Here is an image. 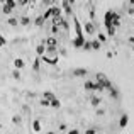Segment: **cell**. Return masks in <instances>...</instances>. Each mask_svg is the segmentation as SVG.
Here are the masks:
<instances>
[{
	"instance_id": "38",
	"label": "cell",
	"mask_w": 134,
	"mask_h": 134,
	"mask_svg": "<svg viewBox=\"0 0 134 134\" xmlns=\"http://www.w3.org/2000/svg\"><path fill=\"white\" fill-rule=\"evenodd\" d=\"M97 109V107H95ZM97 115H105V110L104 109H97Z\"/></svg>"
},
{
	"instance_id": "10",
	"label": "cell",
	"mask_w": 134,
	"mask_h": 134,
	"mask_svg": "<svg viewBox=\"0 0 134 134\" xmlns=\"http://www.w3.org/2000/svg\"><path fill=\"white\" fill-rule=\"evenodd\" d=\"M87 73H88V70L87 68H76V70H73V76H85Z\"/></svg>"
},
{
	"instance_id": "18",
	"label": "cell",
	"mask_w": 134,
	"mask_h": 134,
	"mask_svg": "<svg viewBox=\"0 0 134 134\" xmlns=\"http://www.w3.org/2000/svg\"><path fill=\"white\" fill-rule=\"evenodd\" d=\"M46 41V46H58V39H56L54 36H49L48 39H44Z\"/></svg>"
},
{
	"instance_id": "25",
	"label": "cell",
	"mask_w": 134,
	"mask_h": 134,
	"mask_svg": "<svg viewBox=\"0 0 134 134\" xmlns=\"http://www.w3.org/2000/svg\"><path fill=\"white\" fill-rule=\"evenodd\" d=\"M12 122H14V124H17V126H20V124H22V115H19V114L14 115V117H12Z\"/></svg>"
},
{
	"instance_id": "24",
	"label": "cell",
	"mask_w": 134,
	"mask_h": 134,
	"mask_svg": "<svg viewBox=\"0 0 134 134\" xmlns=\"http://www.w3.org/2000/svg\"><path fill=\"white\" fill-rule=\"evenodd\" d=\"M7 24H9V26H12V27H15V26H19V19H15V17H10V19L7 20Z\"/></svg>"
},
{
	"instance_id": "41",
	"label": "cell",
	"mask_w": 134,
	"mask_h": 134,
	"mask_svg": "<svg viewBox=\"0 0 134 134\" xmlns=\"http://www.w3.org/2000/svg\"><path fill=\"white\" fill-rule=\"evenodd\" d=\"M68 132H70V134H78L80 131H78V129H70V131H68Z\"/></svg>"
},
{
	"instance_id": "29",
	"label": "cell",
	"mask_w": 134,
	"mask_h": 134,
	"mask_svg": "<svg viewBox=\"0 0 134 134\" xmlns=\"http://www.w3.org/2000/svg\"><path fill=\"white\" fill-rule=\"evenodd\" d=\"M115 29H117L115 26H109L107 27V34H109V36H115Z\"/></svg>"
},
{
	"instance_id": "33",
	"label": "cell",
	"mask_w": 134,
	"mask_h": 134,
	"mask_svg": "<svg viewBox=\"0 0 134 134\" xmlns=\"http://www.w3.org/2000/svg\"><path fill=\"white\" fill-rule=\"evenodd\" d=\"M83 49H85V51H90L92 49V41H85V43H83V46H82Z\"/></svg>"
},
{
	"instance_id": "19",
	"label": "cell",
	"mask_w": 134,
	"mask_h": 134,
	"mask_svg": "<svg viewBox=\"0 0 134 134\" xmlns=\"http://www.w3.org/2000/svg\"><path fill=\"white\" fill-rule=\"evenodd\" d=\"M43 17H44V20H48V19H51V17H53V5H51V7H48V9L44 10Z\"/></svg>"
},
{
	"instance_id": "44",
	"label": "cell",
	"mask_w": 134,
	"mask_h": 134,
	"mask_svg": "<svg viewBox=\"0 0 134 134\" xmlns=\"http://www.w3.org/2000/svg\"><path fill=\"white\" fill-rule=\"evenodd\" d=\"M129 3H131V5H134V0H129Z\"/></svg>"
},
{
	"instance_id": "21",
	"label": "cell",
	"mask_w": 134,
	"mask_h": 134,
	"mask_svg": "<svg viewBox=\"0 0 134 134\" xmlns=\"http://www.w3.org/2000/svg\"><path fill=\"white\" fill-rule=\"evenodd\" d=\"M39 68H41V58H39V56H37V58L36 59H34V63H32V70H34V71H39Z\"/></svg>"
},
{
	"instance_id": "40",
	"label": "cell",
	"mask_w": 134,
	"mask_h": 134,
	"mask_svg": "<svg viewBox=\"0 0 134 134\" xmlns=\"http://www.w3.org/2000/svg\"><path fill=\"white\" fill-rule=\"evenodd\" d=\"M58 53H59L61 56H66V49H58Z\"/></svg>"
},
{
	"instance_id": "23",
	"label": "cell",
	"mask_w": 134,
	"mask_h": 134,
	"mask_svg": "<svg viewBox=\"0 0 134 134\" xmlns=\"http://www.w3.org/2000/svg\"><path fill=\"white\" fill-rule=\"evenodd\" d=\"M102 48V43L98 39H95V41H92V49H95V51H98V49Z\"/></svg>"
},
{
	"instance_id": "13",
	"label": "cell",
	"mask_w": 134,
	"mask_h": 134,
	"mask_svg": "<svg viewBox=\"0 0 134 134\" xmlns=\"http://www.w3.org/2000/svg\"><path fill=\"white\" fill-rule=\"evenodd\" d=\"M14 66L19 68V70H22L24 66H26V61H24L22 58H15V59H14Z\"/></svg>"
},
{
	"instance_id": "43",
	"label": "cell",
	"mask_w": 134,
	"mask_h": 134,
	"mask_svg": "<svg viewBox=\"0 0 134 134\" xmlns=\"http://www.w3.org/2000/svg\"><path fill=\"white\" fill-rule=\"evenodd\" d=\"M68 2H70V3H71V5H73V3H75V2H76V0H68Z\"/></svg>"
},
{
	"instance_id": "30",
	"label": "cell",
	"mask_w": 134,
	"mask_h": 134,
	"mask_svg": "<svg viewBox=\"0 0 134 134\" xmlns=\"http://www.w3.org/2000/svg\"><path fill=\"white\" fill-rule=\"evenodd\" d=\"M97 37H98L100 43H105V41H107V36H105L104 32H98V31H97Z\"/></svg>"
},
{
	"instance_id": "35",
	"label": "cell",
	"mask_w": 134,
	"mask_h": 134,
	"mask_svg": "<svg viewBox=\"0 0 134 134\" xmlns=\"http://www.w3.org/2000/svg\"><path fill=\"white\" fill-rule=\"evenodd\" d=\"M29 2H34V0H17V5H27V3H29Z\"/></svg>"
},
{
	"instance_id": "28",
	"label": "cell",
	"mask_w": 134,
	"mask_h": 134,
	"mask_svg": "<svg viewBox=\"0 0 134 134\" xmlns=\"http://www.w3.org/2000/svg\"><path fill=\"white\" fill-rule=\"evenodd\" d=\"M61 31V27L58 26V24H53V27H51V32H53V36H56V34Z\"/></svg>"
},
{
	"instance_id": "20",
	"label": "cell",
	"mask_w": 134,
	"mask_h": 134,
	"mask_svg": "<svg viewBox=\"0 0 134 134\" xmlns=\"http://www.w3.org/2000/svg\"><path fill=\"white\" fill-rule=\"evenodd\" d=\"M31 22H32V20H31L27 15H22L19 19V24H22V26H31Z\"/></svg>"
},
{
	"instance_id": "46",
	"label": "cell",
	"mask_w": 134,
	"mask_h": 134,
	"mask_svg": "<svg viewBox=\"0 0 134 134\" xmlns=\"http://www.w3.org/2000/svg\"><path fill=\"white\" fill-rule=\"evenodd\" d=\"M0 129H2V124H0Z\"/></svg>"
},
{
	"instance_id": "6",
	"label": "cell",
	"mask_w": 134,
	"mask_h": 134,
	"mask_svg": "<svg viewBox=\"0 0 134 134\" xmlns=\"http://www.w3.org/2000/svg\"><path fill=\"white\" fill-rule=\"evenodd\" d=\"M112 14H114V10H107V12H105V15H104V24H105V27L112 26Z\"/></svg>"
},
{
	"instance_id": "42",
	"label": "cell",
	"mask_w": 134,
	"mask_h": 134,
	"mask_svg": "<svg viewBox=\"0 0 134 134\" xmlns=\"http://www.w3.org/2000/svg\"><path fill=\"white\" fill-rule=\"evenodd\" d=\"M129 43H131V44L134 46V36H131V37H129Z\"/></svg>"
},
{
	"instance_id": "16",
	"label": "cell",
	"mask_w": 134,
	"mask_h": 134,
	"mask_svg": "<svg viewBox=\"0 0 134 134\" xmlns=\"http://www.w3.org/2000/svg\"><path fill=\"white\" fill-rule=\"evenodd\" d=\"M90 104L93 105V107H98V105L102 104V98H98L97 95H92V97H90Z\"/></svg>"
},
{
	"instance_id": "37",
	"label": "cell",
	"mask_w": 134,
	"mask_h": 134,
	"mask_svg": "<svg viewBox=\"0 0 134 134\" xmlns=\"http://www.w3.org/2000/svg\"><path fill=\"white\" fill-rule=\"evenodd\" d=\"M59 131H61V132H66V131H68V126H66V124H61V126H59Z\"/></svg>"
},
{
	"instance_id": "48",
	"label": "cell",
	"mask_w": 134,
	"mask_h": 134,
	"mask_svg": "<svg viewBox=\"0 0 134 134\" xmlns=\"http://www.w3.org/2000/svg\"><path fill=\"white\" fill-rule=\"evenodd\" d=\"M132 17H134V14H132Z\"/></svg>"
},
{
	"instance_id": "39",
	"label": "cell",
	"mask_w": 134,
	"mask_h": 134,
	"mask_svg": "<svg viewBox=\"0 0 134 134\" xmlns=\"http://www.w3.org/2000/svg\"><path fill=\"white\" fill-rule=\"evenodd\" d=\"M97 131H98V129H87L85 132H87V134H95V132H97Z\"/></svg>"
},
{
	"instance_id": "32",
	"label": "cell",
	"mask_w": 134,
	"mask_h": 134,
	"mask_svg": "<svg viewBox=\"0 0 134 134\" xmlns=\"http://www.w3.org/2000/svg\"><path fill=\"white\" fill-rule=\"evenodd\" d=\"M12 76H14L15 80H20V70H19V68H15V70L12 71Z\"/></svg>"
},
{
	"instance_id": "36",
	"label": "cell",
	"mask_w": 134,
	"mask_h": 134,
	"mask_svg": "<svg viewBox=\"0 0 134 134\" xmlns=\"http://www.w3.org/2000/svg\"><path fill=\"white\" fill-rule=\"evenodd\" d=\"M5 44H7V39H5V37L2 36V34H0V48H3Z\"/></svg>"
},
{
	"instance_id": "27",
	"label": "cell",
	"mask_w": 134,
	"mask_h": 134,
	"mask_svg": "<svg viewBox=\"0 0 134 134\" xmlns=\"http://www.w3.org/2000/svg\"><path fill=\"white\" fill-rule=\"evenodd\" d=\"M43 97H44V98H48V100H53V98H56V95L53 93V92H44Z\"/></svg>"
},
{
	"instance_id": "31",
	"label": "cell",
	"mask_w": 134,
	"mask_h": 134,
	"mask_svg": "<svg viewBox=\"0 0 134 134\" xmlns=\"http://www.w3.org/2000/svg\"><path fill=\"white\" fill-rule=\"evenodd\" d=\"M54 3H56V0H43V7H51Z\"/></svg>"
},
{
	"instance_id": "3",
	"label": "cell",
	"mask_w": 134,
	"mask_h": 134,
	"mask_svg": "<svg viewBox=\"0 0 134 134\" xmlns=\"http://www.w3.org/2000/svg\"><path fill=\"white\" fill-rule=\"evenodd\" d=\"M73 26H75L76 36H78V37H83V29H82V24H80L78 17H75V15H73Z\"/></svg>"
},
{
	"instance_id": "12",
	"label": "cell",
	"mask_w": 134,
	"mask_h": 134,
	"mask_svg": "<svg viewBox=\"0 0 134 134\" xmlns=\"http://www.w3.org/2000/svg\"><path fill=\"white\" fill-rule=\"evenodd\" d=\"M112 26H115V27H119V26H121V15H119L117 12H114V14H112Z\"/></svg>"
},
{
	"instance_id": "4",
	"label": "cell",
	"mask_w": 134,
	"mask_h": 134,
	"mask_svg": "<svg viewBox=\"0 0 134 134\" xmlns=\"http://www.w3.org/2000/svg\"><path fill=\"white\" fill-rule=\"evenodd\" d=\"M61 9L65 10V15L68 17V15H73V10H71V3L68 2V0H63V3H61Z\"/></svg>"
},
{
	"instance_id": "11",
	"label": "cell",
	"mask_w": 134,
	"mask_h": 134,
	"mask_svg": "<svg viewBox=\"0 0 134 134\" xmlns=\"http://www.w3.org/2000/svg\"><path fill=\"white\" fill-rule=\"evenodd\" d=\"M109 93H110V97L114 98V100H119V98H121V92L115 88V87H112V88L109 90Z\"/></svg>"
},
{
	"instance_id": "2",
	"label": "cell",
	"mask_w": 134,
	"mask_h": 134,
	"mask_svg": "<svg viewBox=\"0 0 134 134\" xmlns=\"http://www.w3.org/2000/svg\"><path fill=\"white\" fill-rule=\"evenodd\" d=\"M83 29H85L87 34H97V27H95V24L88 20V22H83Z\"/></svg>"
},
{
	"instance_id": "47",
	"label": "cell",
	"mask_w": 134,
	"mask_h": 134,
	"mask_svg": "<svg viewBox=\"0 0 134 134\" xmlns=\"http://www.w3.org/2000/svg\"><path fill=\"white\" fill-rule=\"evenodd\" d=\"M132 51H134V46H132Z\"/></svg>"
},
{
	"instance_id": "9",
	"label": "cell",
	"mask_w": 134,
	"mask_h": 134,
	"mask_svg": "<svg viewBox=\"0 0 134 134\" xmlns=\"http://www.w3.org/2000/svg\"><path fill=\"white\" fill-rule=\"evenodd\" d=\"M58 26L61 27L63 31H68V29H70V22H68V19H66V17L63 15V17H61V20H59V24H58Z\"/></svg>"
},
{
	"instance_id": "15",
	"label": "cell",
	"mask_w": 134,
	"mask_h": 134,
	"mask_svg": "<svg viewBox=\"0 0 134 134\" xmlns=\"http://www.w3.org/2000/svg\"><path fill=\"white\" fill-rule=\"evenodd\" d=\"M83 43H85V39H83V37H78V36H76L75 39L71 41V44L75 46V48H82V46H83Z\"/></svg>"
},
{
	"instance_id": "14",
	"label": "cell",
	"mask_w": 134,
	"mask_h": 134,
	"mask_svg": "<svg viewBox=\"0 0 134 134\" xmlns=\"http://www.w3.org/2000/svg\"><path fill=\"white\" fill-rule=\"evenodd\" d=\"M12 10H14V9L9 5V3H5V2L2 3V14H5V15H10V14H12Z\"/></svg>"
},
{
	"instance_id": "5",
	"label": "cell",
	"mask_w": 134,
	"mask_h": 134,
	"mask_svg": "<svg viewBox=\"0 0 134 134\" xmlns=\"http://www.w3.org/2000/svg\"><path fill=\"white\" fill-rule=\"evenodd\" d=\"M44 54H48V56H59L58 46H46V53Z\"/></svg>"
},
{
	"instance_id": "7",
	"label": "cell",
	"mask_w": 134,
	"mask_h": 134,
	"mask_svg": "<svg viewBox=\"0 0 134 134\" xmlns=\"http://www.w3.org/2000/svg\"><path fill=\"white\" fill-rule=\"evenodd\" d=\"M127 124H129V115L127 114H122L121 119H119V127L124 129V127H127Z\"/></svg>"
},
{
	"instance_id": "8",
	"label": "cell",
	"mask_w": 134,
	"mask_h": 134,
	"mask_svg": "<svg viewBox=\"0 0 134 134\" xmlns=\"http://www.w3.org/2000/svg\"><path fill=\"white\" fill-rule=\"evenodd\" d=\"M36 53H37V56H43L44 53H46V41H44V39H43V43H39V44H37Z\"/></svg>"
},
{
	"instance_id": "45",
	"label": "cell",
	"mask_w": 134,
	"mask_h": 134,
	"mask_svg": "<svg viewBox=\"0 0 134 134\" xmlns=\"http://www.w3.org/2000/svg\"><path fill=\"white\" fill-rule=\"evenodd\" d=\"M3 2H5V0H0V3H3Z\"/></svg>"
},
{
	"instance_id": "17",
	"label": "cell",
	"mask_w": 134,
	"mask_h": 134,
	"mask_svg": "<svg viewBox=\"0 0 134 134\" xmlns=\"http://www.w3.org/2000/svg\"><path fill=\"white\" fill-rule=\"evenodd\" d=\"M32 131H34V132H41V131H43V127H41V121H39V119H36V121L32 122Z\"/></svg>"
},
{
	"instance_id": "34",
	"label": "cell",
	"mask_w": 134,
	"mask_h": 134,
	"mask_svg": "<svg viewBox=\"0 0 134 134\" xmlns=\"http://www.w3.org/2000/svg\"><path fill=\"white\" fill-rule=\"evenodd\" d=\"M39 104L43 105V107H51V105H49V100H48V98H44V97L39 100Z\"/></svg>"
},
{
	"instance_id": "22",
	"label": "cell",
	"mask_w": 134,
	"mask_h": 134,
	"mask_svg": "<svg viewBox=\"0 0 134 134\" xmlns=\"http://www.w3.org/2000/svg\"><path fill=\"white\" fill-rule=\"evenodd\" d=\"M44 22H46V20H44V17H43V15L36 17V20H34V24H36L37 27H43V26H44Z\"/></svg>"
},
{
	"instance_id": "1",
	"label": "cell",
	"mask_w": 134,
	"mask_h": 134,
	"mask_svg": "<svg viewBox=\"0 0 134 134\" xmlns=\"http://www.w3.org/2000/svg\"><path fill=\"white\" fill-rule=\"evenodd\" d=\"M41 58V61H44L46 65H51V66H56L58 65V61H59V56H48V54H43V56H39Z\"/></svg>"
},
{
	"instance_id": "26",
	"label": "cell",
	"mask_w": 134,
	"mask_h": 134,
	"mask_svg": "<svg viewBox=\"0 0 134 134\" xmlns=\"http://www.w3.org/2000/svg\"><path fill=\"white\" fill-rule=\"evenodd\" d=\"M49 105L54 109H59V105H61V102L58 100V98H53V100H49Z\"/></svg>"
}]
</instances>
